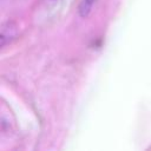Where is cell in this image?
<instances>
[{
    "label": "cell",
    "instance_id": "cell-1",
    "mask_svg": "<svg viewBox=\"0 0 151 151\" xmlns=\"http://www.w3.org/2000/svg\"><path fill=\"white\" fill-rule=\"evenodd\" d=\"M18 33V26L15 25V22L13 21H6L5 24H2L1 26V35H0V40H1V47H4L6 44L11 42Z\"/></svg>",
    "mask_w": 151,
    "mask_h": 151
},
{
    "label": "cell",
    "instance_id": "cell-2",
    "mask_svg": "<svg viewBox=\"0 0 151 151\" xmlns=\"http://www.w3.org/2000/svg\"><path fill=\"white\" fill-rule=\"evenodd\" d=\"M97 0H81L78 7V13L81 18H87L94 6Z\"/></svg>",
    "mask_w": 151,
    "mask_h": 151
}]
</instances>
